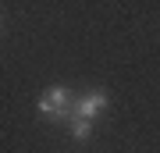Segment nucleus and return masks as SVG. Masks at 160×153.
I'll use <instances>...</instances> for the list:
<instances>
[{
  "label": "nucleus",
  "instance_id": "nucleus-3",
  "mask_svg": "<svg viewBox=\"0 0 160 153\" xmlns=\"http://www.w3.org/2000/svg\"><path fill=\"white\" fill-rule=\"evenodd\" d=\"M89 132H92V121H82V118H75V121H71V135L78 139V142H86V139H89Z\"/></svg>",
  "mask_w": 160,
  "mask_h": 153
},
{
  "label": "nucleus",
  "instance_id": "nucleus-2",
  "mask_svg": "<svg viewBox=\"0 0 160 153\" xmlns=\"http://www.w3.org/2000/svg\"><path fill=\"white\" fill-rule=\"evenodd\" d=\"M107 107V93H86L78 103H75V118H82V121H92L96 114Z\"/></svg>",
  "mask_w": 160,
  "mask_h": 153
},
{
  "label": "nucleus",
  "instance_id": "nucleus-1",
  "mask_svg": "<svg viewBox=\"0 0 160 153\" xmlns=\"http://www.w3.org/2000/svg\"><path fill=\"white\" fill-rule=\"evenodd\" d=\"M39 110L46 114V118H64V114H71V93L64 89V85H53V89H46L43 93V100H39Z\"/></svg>",
  "mask_w": 160,
  "mask_h": 153
}]
</instances>
